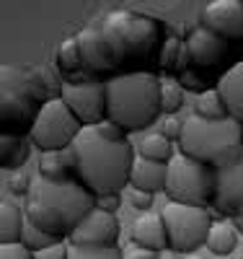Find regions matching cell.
Here are the masks:
<instances>
[{
	"label": "cell",
	"mask_w": 243,
	"mask_h": 259,
	"mask_svg": "<svg viewBox=\"0 0 243 259\" xmlns=\"http://www.w3.org/2000/svg\"><path fill=\"white\" fill-rule=\"evenodd\" d=\"M65 83L50 65H3L0 70V112L3 135L29 138L44 104L62 99Z\"/></svg>",
	"instance_id": "1"
},
{
	"label": "cell",
	"mask_w": 243,
	"mask_h": 259,
	"mask_svg": "<svg viewBox=\"0 0 243 259\" xmlns=\"http://www.w3.org/2000/svg\"><path fill=\"white\" fill-rule=\"evenodd\" d=\"M75 179L96 197L119 194L129 184V171L135 163L129 140H106L96 127H83L73 143Z\"/></svg>",
	"instance_id": "2"
},
{
	"label": "cell",
	"mask_w": 243,
	"mask_h": 259,
	"mask_svg": "<svg viewBox=\"0 0 243 259\" xmlns=\"http://www.w3.org/2000/svg\"><path fill=\"white\" fill-rule=\"evenodd\" d=\"M96 207V194L88 192L78 179L68 182H47L36 177L31 182V192L26 194V218L47 231L55 239H70L73 231L88 218Z\"/></svg>",
	"instance_id": "3"
},
{
	"label": "cell",
	"mask_w": 243,
	"mask_h": 259,
	"mask_svg": "<svg viewBox=\"0 0 243 259\" xmlns=\"http://www.w3.org/2000/svg\"><path fill=\"white\" fill-rule=\"evenodd\" d=\"M163 80L153 73H119L106 80V119L119 124L124 133L150 127L163 114L161 109Z\"/></svg>",
	"instance_id": "4"
},
{
	"label": "cell",
	"mask_w": 243,
	"mask_h": 259,
	"mask_svg": "<svg viewBox=\"0 0 243 259\" xmlns=\"http://www.w3.org/2000/svg\"><path fill=\"white\" fill-rule=\"evenodd\" d=\"M181 153L215 171L233 168L243 161V124L233 117L210 122L191 114L184 119V135L179 140Z\"/></svg>",
	"instance_id": "5"
},
{
	"label": "cell",
	"mask_w": 243,
	"mask_h": 259,
	"mask_svg": "<svg viewBox=\"0 0 243 259\" xmlns=\"http://www.w3.org/2000/svg\"><path fill=\"white\" fill-rule=\"evenodd\" d=\"M217 187V171L194 161L184 153H176L168 163V179H166V194L168 202L189 205V207H210L215 200Z\"/></svg>",
	"instance_id": "6"
},
{
	"label": "cell",
	"mask_w": 243,
	"mask_h": 259,
	"mask_svg": "<svg viewBox=\"0 0 243 259\" xmlns=\"http://www.w3.org/2000/svg\"><path fill=\"white\" fill-rule=\"evenodd\" d=\"M161 215H163V223L168 231V246L173 254L189 256L200 246H207V236L212 228L210 210L168 202L161 210Z\"/></svg>",
	"instance_id": "7"
},
{
	"label": "cell",
	"mask_w": 243,
	"mask_h": 259,
	"mask_svg": "<svg viewBox=\"0 0 243 259\" xmlns=\"http://www.w3.org/2000/svg\"><path fill=\"white\" fill-rule=\"evenodd\" d=\"M80 133H83V124L68 109V104L62 99H55L41 106L29 138L41 153H55V150L73 148V143Z\"/></svg>",
	"instance_id": "8"
},
{
	"label": "cell",
	"mask_w": 243,
	"mask_h": 259,
	"mask_svg": "<svg viewBox=\"0 0 243 259\" xmlns=\"http://www.w3.org/2000/svg\"><path fill=\"white\" fill-rule=\"evenodd\" d=\"M62 101L83 127H99L106 122V80L91 78L85 83H68L62 89Z\"/></svg>",
	"instance_id": "9"
},
{
	"label": "cell",
	"mask_w": 243,
	"mask_h": 259,
	"mask_svg": "<svg viewBox=\"0 0 243 259\" xmlns=\"http://www.w3.org/2000/svg\"><path fill=\"white\" fill-rule=\"evenodd\" d=\"M200 21L225 41H243V0H212L202 8Z\"/></svg>",
	"instance_id": "10"
},
{
	"label": "cell",
	"mask_w": 243,
	"mask_h": 259,
	"mask_svg": "<svg viewBox=\"0 0 243 259\" xmlns=\"http://www.w3.org/2000/svg\"><path fill=\"white\" fill-rule=\"evenodd\" d=\"M106 24L117 29L129 52H142V50H150L156 45V39L161 34V24L156 18H148V16H137V13H127V11H117L106 18Z\"/></svg>",
	"instance_id": "11"
},
{
	"label": "cell",
	"mask_w": 243,
	"mask_h": 259,
	"mask_svg": "<svg viewBox=\"0 0 243 259\" xmlns=\"http://www.w3.org/2000/svg\"><path fill=\"white\" fill-rule=\"evenodd\" d=\"M119 236V223L112 212L104 210H91L88 218L73 231L70 244L75 246H117Z\"/></svg>",
	"instance_id": "12"
},
{
	"label": "cell",
	"mask_w": 243,
	"mask_h": 259,
	"mask_svg": "<svg viewBox=\"0 0 243 259\" xmlns=\"http://www.w3.org/2000/svg\"><path fill=\"white\" fill-rule=\"evenodd\" d=\"M228 45L230 41H225L223 36H217L215 31H210L200 24L186 36V50H189V57H191V68L194 70L217 68L228 55Z\"/></svg>",
	"instance_id": "13"
},
{
	"label": "cell",
	"mask_w": 243,
	"mask_h": 259,
	"mask_svg": "<svg viewBox=\"0 0 243 259\" xmlns=\"http://www.w3.org/2000/svg\"><path fill=\"white\" fill-rule=\"evenodd\" d=\"M75 39H78L80 57H83V70H88L91 75H99V73H112L119 68V62L112 47L106 45L101 29H83L75 34Z\"/></svg>",
	"instance_id": "14"
},
{
	"label": "cell",
	"mask_w": 243,
	"mask_h": 259,
	"mask_svg": "<svg viewBox=\"0 0 243 259\" xmlns=\"http://www.w3.org/2000/svg\"><path fill=\"white\" fill-rule=\"evenodd\" d=\"M215 212L225 215V218H240L243 215V166L223 168L217 171V187H215Z\"/></svg>",
	"instance_id": "15"
},
{
	"label": "cell",
	"mask_w": 243,
	"mask_h": 259,
	"mask_svg": "<svg viewBox=\"0 0 243 259\" xmlns=\"http://www.w3.org/2000/svg\"><path fill=\"white\" fill-rule=\"evenodd\" d=\"M132 239H135V246H142V249H150L156 254H166L171 246H168V231H166V223H163V215L158 212H148L142 218L135 221L132 226Z\"/></svg>",
	"instance_id": "16"
},
{
	"label": "cell",
	"mask_w": 243,
	"mask_h": 259,
	"mask_svg": "<svg viewBox=\"0 0 243 259\" xmlns=\"http://www.w3.org/2000/svg\"><path fill=\"white\" fill-rule=\"evenodd\" d=\"M166 179H168V166L166 163H156L148 161L142 156H135V163H132L129 171V187L132 189H142V192H166Z\"/></svg>",
	"instance_id": "17"
},
{
	"label": "cell",
	"mask_w": 243,
	"mask_h": 259,
	"mask_svg": "<svg viewBox=\"0 0 243 259\" xmlns=\"http://www.w3.org/2000/svg\"><path fill=\"white\" fill-rule=\"evenodd\" d=\"M217 94L223 96L228 114L243 124V62H235L230 70H225L217 80Z\"/></svg>",
	"instance_id": "18"
},
{
	"label": "cell",
	"mask_w": 243,
	"mask_h": 259,
	"mask_svg": "<svg viewBox=\"0 0 243 259\" xmlns=\"http://www.w3.org/2000/svg\"><path fill=\"white\" fill-rule=\"evenodd\" d=\"M39 177L47 182H68L75 179V156L73 148L55 150V153H41L39 158Z\"/></svg>",
	"instance_id": "19"
},
{
	"label": "cell",
	"mask_w": 243,
	"mask_h": 259,
	"mask_svg": "<svg viewBox=\"0 0 243 259\" xmlns=\"http://www.w3.org/2000/svg\"><path fill=\"white\" fill-rule=\"evenodd\" d=\"M31 138H21V135H0V163L6 171L24 168L31 153Z\"/></svg>",
	"instance_id": "20"
},
{
	"label": "cell",
	"mask_w": 243,
	"mask_h": 259,
	"mask_svg": "<svg viewBox=\"0 0 243 259\" xmlns=\"http://www.w3.org/2000/svg\"><path fill=\"white\" fill-rule=\"evenodd\" d=\"M24 223H26V212L16 202L6 200L0 205V244H21Z\"/></svg>",
	"instance_id": "21"
},
{
	"label": "cell",
	"mask_w": 243,
	"mask_h": 259,
	"mask_svg": "<svg viewBox=\"0 0 243 259\" xmlns=\"http://www.w3.org/2000/svg\"><path fill=\"white\" fill-rule=\"evenodd\" d=\"M238 228L233 221H217L212 223L210 228V236H207V249L212 254H220V256H225L230 254L235 246H238Z\"/></svg>",
	"instance_id": "22"
},
{
	"label": "cell",
	"mask_w": 243,
	"mask_h": 259,
	"mask_svg": "<svg viewBox=\"0 0 243 259\" xmlns=\"http://www.w3.org/2000/svg\"><path fill=\"white\" fill-rule=\"evenodd\" d=\"M194 114L202 117V119H210V122H223L228 119V106L223 101V96L217 94V89H207L205 94L197 96L194 101Z\"/></svg>",
	"instance_id": "23"
},
{
	"label": "cell",
	"mask_w": 243,
	"mask_h": 259,
	"mask_svg": "<svg viewBox=\"0 0 243 259\" xmlns=\"http://www.w3.org/2000/svg\"><path fill=\"white\" fill-rule=\"evenodd\" d=\"M55 62H57V70L62 75H68V78L83 70V57H80V47H78V39L75 36L60 41Z\"/></svg>",
	"instance_id": "24"
},
{
	"label": "cell",
	"mask_w": 243,
	"mask_h": 259,
	"mask_svg": "<svg viewBox=\"0 0 243 259\" xmlns=\"http://www.w3.org/2000/svg\"><path fill=\"white\" fill-rule=\"evenodd\" d=\"M140 156L148 158V161H156V163H171L176 150H173V143L163 135H145L142 143H140Z\"/></svg>",
	"instance_id": "25"
},
{
	"label": "cell",
	"mask_w": 243,
	"mask_h": 259,
	"mask_svg": "<svg viewBox=\"0 0 243 259\" xmlns=\"http://www.w3.org/2000/svg\"><path fill=\"white\" fill-rule=\"evenodd\" d=\"M21 244H24L31 254H39V251H44V249H50V246L60 244V239L50 236L47 231L36 228V226L26 218V223H24V233H21Z\"/></svg>",
	"instance_id": "26"
},
{
	"label": "cell",
	"mask_w": 243,
	"mask_h": 259,
	"mask_svg": "<svg viewBox=\"0 0 243 259\" xmlns=\"http://www.w3.org/2000/svg\"><path fill=\"white\" fill-rule=\"evenodd\" d=\"M181 52H184V41H181L179 36L163 39L161 52H158V65H161V70L176 73V68H179V60H181Z\"/></svg>",
	"instance_id": "27"
},
{
	"label": "cell",
	"mask_w": 243,
	"mask_h": 259,
	"mask_svg": "<svg viewBox=\"0 0 243 259\" xmlns=\"http://www.w3.org/2000/svg\"><path fill=\"white\" fill-rule=\"evenodd\" d=\"M68 259H124L117 246H68Z\"/></svg>",
	"instance_id": "28"
},
{
	"label": "cell",
	"mask_w": 243,
	"mask_h": 259,
	"mask_svg": "<svg viewBox=\"0 0 243 259\" xmlns=\"http://www.w3.org/2000/svg\"><path fill=\"white\" fill-rule=\"evenodd\" d=\"M181 104H184V94H181V85L179 83H168L163 80V89H161V109L163 114H176L181 109Z\"/></svg>",
	"instance_id": "29"
},
{
	"label": "cell",
	"mask_w": 243,
	"mask_h": 259,
	"mask_svg": "<svg viewBox=\"0 0 243 259\" xmlns=\"http://www.w3.org/2000/svg\"><path fill=\"white\" fill-rule=\"evenodd\" d=\"M179 85H181V89H189V91H197V94H205L207 91L205 80L200 78V73H197L194 68H189L186 73L179 75Z\"/></svg>",
	"instance_id": "30"
},
{
	"label": "cell",
	"mask_w": 243,
	"mask_h": 259,
	"mask_svg": "<svg viewBox=\"0 0 243 259\" xmlns=\"http://www.w3.org/2000/svg\"><path fill=\"white\" fill-rule=\"evenodd\" d=\"M0 259H34L24 244H0Z\"/></svg>",
	"instance_id": "31"
},
{
	"label": "cell",
	"mask_w": 243,
	"mask_h": 259,
	"mask_svg": "<svg viewBox=\"0 0 243 259\" xmlns=\"http://www.w3.org/2000/svg\"><path fill=\"white\" fill-rule=\"evenodd\" d=\"M161 135L168 138L171 143H173V140H181V135H184V122H181V119H176V117H166Z\"/></svg>",
	"instance_id": "32"
},
{
	"label": "cell",
	"mask_w": 243,
	"mask_h": 259,
	"mask_svg": "<svg viewBox=\"0 0 243 259\" xmlns=\"http://www.w3.org/2000/svg\"><path fill=\"white\" fill-rule=\"evenodd\" d=\"M129 205L132 207H137V210H150L153 207V194L150 192H142V189H132L129 187Z\"/></svg>",
	"instance_id": "33"
},
{
	"label": "cell",
	"mask_w": 243,
	"mask_h": 259,
	"mask_svg": "<svg viewBox=\"0 0 243 259\" xmlns=\"http://www.w3.org/2000/svg\"><path fill=\"white\" fill-rule=\"evenodd\" d=\"M31 182H34V179H29L26 174L16 171V174L8 179V189H11L13 194H29V192H31Z\"/></svg>",
	"instance_id": "34"
},
{
	"label": "cell",
	"mask_w": 243,
	"mask_h": 259,
	"mask_svg": "<svg viewBox=\"0 0 243 259\" xmlns=\"http://www.w3.org/2000/svg\"><path fill=\"white\" fill-rule=\"evenodd\" d=\"M68 246H70V244L60 241V244H55V246H50V249L34 254V259H68Z\"/></svg>",
	"instance_id": "35"
},
{
	"label": "cell",
	"mask_w": 243,
	"mask_h": 259,
	"mask_svg": "<svg viewBox=\"0 0 243 259\" xmlns=\"http://www.w3.org/2000/svg\"><path fill=\"white\" fill-rule=\"evenodd\" d=\"M119 205H122L119 194H104V197H96V210H104V212L114 215L119 210Z\"/></svg>",
	"instance_id": "36"
},
{
	"label": "cell",
	"mask_w": 243,
	"mask_h": 259,
	"mask_svg": "<svg viewBox=\"0 0 243 259\" xmlns=\"http://www.w3.org/2000/svg\"><path fill=\"white\" fill-rule=\"evenodd\" d=\"M124 259H161V254L150 251V249H142V246H132L124 251Z\"/></svg>",
	"instance_id": "37"
},
{
	"label": "cell",
	"mask_w": 243,
	"mask_h": 259,
	"mask_svg": "<svg viewBox=\"0 0 243 259\" xmlns=\"http://www.w3.org/2000/svg\"><path fill=\"white\" fill-rule=\"evenodd\" d=\"M161 259H181V256L173 254V251H166V254H161Z\"/></svg>",
	"instance_id": "38"
},
{
	"label": "cell",
	"mask_w": 243,
	"mask_h": 259,
	"mask_svg": "<svg viewBox=\"0 0 243 259\" xmlns=\"http://www.w3.org/2000/svg\"><path fill=\"white\" fill-rule=\"evenodd\" d=\"M233 223H235V228H238V231H240V233H243V215H240V218H235V221H233Z\"/></svg>",
	"instance_id": "39"
},
{
	"label": "cell",
	"mask_w": 243,
	"mask_h": 259,
	"mask_svg": "<svg viewBox=\"0 0 243 259\" xmlns=\"http://www.w3.org/2000/svg\"><path fill=\"white\" fill-rule=\"evenodd\" d=\"M184 259H202V256H194V254H189V256H184Z\"/></svg>",
	"instance_id": "40"
},
{
	"label": "cell",
	"mask_w": 243,
	"mask_h": 259,
	"mask_svg": "<svg viewBox=\"0 0 243 259\" xmlns=\"http://www.w3.org/2000/svg\"><path fill=\"white\" fill-rule=\"evenodd\" d=\"M240 166H243V161H240Z\"/></svg>",
	"instance_id": "41"
}]
</instances>
